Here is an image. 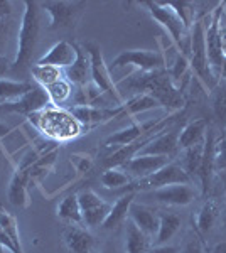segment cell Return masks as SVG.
Returning a JSON list of instances; mask_svg holds the SVG:
<instances>
[{
	"mask_svg": "<svg viewBox=\"0 0 226 253\" xmlns=\"http://www.w3.org/2000/svg\"><path fill=\"white\" fill-rule=\"evenodd\" d=\"M27 182H29V177L24 170H17V172L12 175L7 196H9V201L15 208H27L29 206Z\"/></svg>",
	"mask_w": 226,
	"mask_h": 253,
	"instance_id": "cell-27",
	"label": "cell"
},
{
	"mask_svg": "<svg viewBox=\"0 0 226 253\" xmlns=\"http://www.w3.org/2000/svg\"><path fill=\"white\" fill-rule=\"evenodd\" d=\"M3 161V152H2V149H0V162Z\"/></svg>",
	"mask_w": 226,
	"mask_h": 253,
	"instance_id": "cell-52",
	"label": "cell"
},
{
	"mask_svg": "<svg viewBox=\"0 0 226 253\" xmlns=\"http://www.w3.org/2000/svg\"><path fill=\"white\" fill-rule=\"evenodd\" d=\"M3 213V210H2V208H0V214H2Z\"/></svg>",
	"mask_w": 226,
	"mask_h": 253,
	"instance_id": "cell-54",
	"label": "cell"
},
{
	"mask_svg": "<svg viewBox=\"0 0 226 253\" xmlns=\"http://www.w3.org/2000/svg\"><path fill=\"white\" fill-rule=\"evenodd\" d=\"M34 86L32 81H17V80H0V103H10L22 98Z\"/></svg>",
	"mask_w": 226,
	"mask_h": 253,
	"instance_id": "cell-29",
	"label": "cell"
},
{
	"mask_svg": "<svg viewBox=\"0 0 226 253\" xmlns=\"http://www.w3.org/2000/svg\"><path fill=\"white\" fill-rule=\"evenodd\" d=\"M159 107L160 105L155 98H152L150 95H145V93H138V95H134L130 100H127L125 103L122 105V115H137V113L149 112V110H154Z\"/></svg>",
	"mask_w": 226,
	"mask_h": 253,
	"instance_id": "cell-31",
	"label": "cell"
},
{
	"mask_svg": "<svg viewBox=\"0 0 226 253\" xmlns=\"http://www.w3.org/2000/svg\"><path fill=\"white\" fill-rule=\"evenodd\" d=\"M9 31H10V24L7 20H0V51L5 46L7 38H9Z\"/></svg>",
	"mask_w": 226,
	"mask_h": 253,
	"instance_id": "cell-41",
	"label": "cell"
},
{
	"mask_svg": "<svg viewBox=\"0 0 226 253\" xmlns=\"http://www.w3.org/2000/svg\"><path fill=\"white\" fill-rule=\"evenodd\" d=\"M134 199H135V193L122 194L120 198L117 199V203L112 206V210H110V213L106 216L105 223L101 224V228H103V230H115V228L120 226L123 221H127V219H129L130 206L134 205Z\"/></svg>",
	"mask_w": 226,
	"mask_h": 253,
	"instance_id": "cell-25",
	"label": "cell"
},
{
	"mask_svg": "<svg viewBox=\"0 0 226 253\" xmlns=\"http://www.w3.org/2000/svg\"><path fill=\"white\" fill-rule=\"evenodd\" d=\"M5 113H22V115H32V113L43 112L47 108V105H51L49 95L46 88L39 86L38 83H34V86L29 93H26L22 98L10 103H2Z\"/></svg>",
	"mask_w": 226,
	"mask_h": 253,
	"instance_id": "cell-12",
	"label": "cell"
},
{
	"mask_svg": "<svg viewBox=\"0 0 226 253\" xmlns=\"http://www.w3.org/2000/svg\"><path fill=\"white\" fill-rule=\"evenodd\" d=\"M213 253H226V242H221L215 245V248H213Z\"/></svg>",
	"mask_w": 226,
	"mask_h": 253,
	"instance_id": "cell-46",
	"label": "cell"
},
{
	"mask_svg": "<svg viewBox=\"0 0 226 253\" xmlns=\"http://www.w3.org/2000/svg\"><path fill=\"white\" fill-rule=\"evenodd\" d=\"M76 58L75 46L68 41H59L52 46L43 58L38 59L36 64L41 66H54L57 69H66L68 66H71L73 61Z\"/></svg>",
	"mask_w": 226,
	"mask_h": 253,
	"instance_id": "cell-18",
	"label": "cell"
},
{
	"mask_svg": "<svg viewBox=\"0 0 226 253\" xmlns=\"http://www.w3.org/2000/svg\"><path fill=\"white\" fill-rule=\"evenodd\" d=\"M216 86V93L213 96V113L218 125L226 128V81L220 80Z\"/></svg>",
	"mask_w": 226,
	"mask_h": 253,
	"instance_id": "cell-33",
	"label": "cell"
},
{
	"mask_svg": "<svg viewBox=\"0 0 226 253\" xmlns=\"http://www.w3.org/2000/svg\"><path fill=\"white\" fill-rule=\"evenodd\" d=\"M47 95H49V100H51V105H63L64 101H68L69 98L73 95V84L69 83L66 78H61L57 80L56 83L49 84L46 88Z\"/></svg>",
	"mask_w": 226,
	"mask_h": 253,
	"instance_id": "cell-34",
	"label": "cell"
},
{
	"mask_svg": "<svg viewBox=\"0 0 226 253\" xmlns=\"http://www.w3.org/2000/svg\"><path fill=\"white\" fill-rule=\"evenodd\" d=\"M81 208V218L83 224L88 228H100L105 223L106 216H108L112 205L106 203L103 198H100L94 191L85 189L78 194Z\"/></svg>",
	"mask_w": 226,
	"mask_h": 253,
	"instance_id": "cell-11",
	"label": "cell"
},
{
	"mask_svg": "<svg viewBox=\"0 0 226 253\" xmlns=\"http://www.w3.org/2000/svg\"><path fill=\"white\" fill-rule=\"evenodd\" d=\"M9 132H10V126H7L5 124H2V122H0V138H3Z\"/></svg>",
	"mask_w": 226,
	"mask_h": 253,
	"instance_id": "cell-47",
	"label": "cell"
},
{
	"mask_svg": "<svg viewBox=\"0 0 226 253\" xmlns=\"http://www.w3.org/2000/svg\"><path fill=\"white\" fill-rule=\"evenodd\" d=\"M172 9L176 10V14L179 15L181 20L184 22V26L187 29H191L192 24H194V14H196V3L192 2H167Z\"/></svg>",
	"mask_w": 226,
	"mask_h": 253,
	"instance_id": "cell-37",
	"label": "cell"
},
{
	"mask_svg": "<svg viewBox=\"0 0 226 253\" xmlns=\"http://www.w3.org/2000/svg\"><path fill=\"white\" fill-rule=\"evenodd\" d=\"M73 46H75L76 58L71 66L64 69V78L71 84L83 88L91 80V63H90V56L83 46H78V44H73Z\"/></svg>",
	"mask_w": 226,
	"mask_h": 253,
	"instance_id": "cell-15",
	"label": "cell"
},
{
	"mask_svg": "<svg viewBox=\"0 0 226 253\" xmlns=\"http://www.w3.org/2000/svg\"><path fill=\"white\" fill-rule=\"evenodd\" d=\"M191 46H189V66L203 81L204 86L213 89L218 84V80L211 73L206 54V17L194 20L189 32Z\"/></svg>",
	"mask_w": 226,
	"mask_h": 253,
	"instance_id": "cell-3",
	"label": "cell"
},
{
	"mask_svg": "<svg viewBox=\"0 0 226 253\" xmlns=\"http://www.w3.org/2000/svg\"><path fill=\"white\" fill-rule=\"evenodd\" d=\"M41 20H39V3L27 0L24 2V15L20 20V29L17 38V52L12 61V69H24L29 66L34 56L36 46L39 41Z\"/></svg>",
	"mask_w": 226,
	"mask_h": 253,
	"instance_id": "cell-2",
	"label": "cell"
},
{
	"mask_svg": "<svg viewBox=\"0 0 226 253\" xmlns=\"http://www.w3.org/2000/svg\"><path fill=\"white\" fill-rule=\"evenodd\" d=\"M152 198L167 206H187L196 199V191L191 184H172L152 191Z\"/></svg>",
	"mask_w": 226,
	"mask_h": 253,
	"instance_id": "cell-14",
	"label": "cell"
},
{
	"mask_svg": "<svg viewBox=\"0 0 226 253\" xmlns=\"http://www.w3.org/2000/svg\"><path fill=\"white\" fill-rule=\"evenodd\" d=\"M152 248L150 236L145 235L132 219L125 224V253H149Z\"/></svg>",
	"mask_w": 226,
	"mask_h": 253,
	"instance_id": "cell-24",
	"label": "cell"
},
{
	"mask_svg": "<svg viewBox=\"0 0 226 253\" xmlns=\"http://www.w3.org/2000/svg\"><path fill=\"white\" fill-rule=\"evenodd\" d=\"M220 26H221V27H226V10H223V7H221V15H220Z\"/></svg>",
	"mask_w": 226,
	"mask_h": 253,
	"instance_id": "cell-48",
	"label": "cell"
},
{
	"mask_svg": "<svg viewBox=\"0 0 226 253\" xmlns=\"http://www.w3.org/2000/svg\"><path fill=\"white\" fill-rule=\"evenodd\" d=\"M0 245H2V247L5 248V250L9 252V253H24V250H19L17 245L12 242V240L9 238V236H7V233L2 230V228H0Z\"/></svg>",
	"mask_w": 226,
	"mask_h": 253,
	"instance_id": "cell-39",
	"label": "cell"
},
{
	"mask_svg": "<svg viewBox=\"0 0 226 253\" xmlns=\"http://www.w3.org/2000/svg\"><path fill=\"white\" fill-rule=\"evenodd\" d=\"M220 15H221V3L216 7L211 17L206 19V54L208 63L211 68V73L215 78L220 81L221 71L226 63L223 56V49H221V39H220Z\"/></svg>",
	"mask_w": 226,
	"mask_h": 253,
	"instance_id": "cell-10",
	"label": "cell"
},
{
	"mask_svg": "<svg viewBox=\"0 0 226 253\" xmlns=\"http://www.w3.org/2000/svg\"><path fill=\"white\" fill-rule=\"evenodd\" d=\"M134 66L140 73H152L164 69L166 59L159 51H150V49H127L122 51L117 58L113 59L112 69Z\"/></svg>",
	"mask_w": 226,
	"mask_h": 253,
	"instance_id": "cell-8",
	"label": "cell"
},
{
	"mask_svg": "<svg viewBox=\"0 0 226 253\" xmlns=\"http://www.w3.org/2000/svg\"><path fill=\"white\" fill-rule=\"evenodd\" d=\"M181 216L176 213H159V230L155 235V245H167L181 230Z\"/></svg>",
	"mask_w": 226,
	"mask_h": 253,
	"instance_id": "cell-28",
	"label": "cell"
},
{
	"mask_svg": "<svg viewBox=\"0 0 226 253\" xmlns=\"http://www.w3.org/2000/svg\"><path fill=\"white\" fill-rule=\"evenodd\" d=\"M178 138L179 133L176 130H164L162 133L155 135L152 140L147 144L138 154L142 156H162V157H169L176 150L179 149L178 145Z\"/></svg>",
	"mask_w": 226,
	"mask_h": 253,
	"instance_id": "cell-19",
	"label": "cell"
},
{
	"mask_svg": "<svg viewBox=\"0 0 226 253\" xmlns=\"http://www.w3.org/2000/svg\"><path fill=\"white\" fill-rule=\"evenodd\" d=\"M179 253H203V247H201V240L192 238L186 247L182 248Z\"/></svg>",
	"mask_w": 226,
	"mask_h": 253,
	"instance_id": "cell-40",
	"label": "cell"
},
{
	"mask_svg": "<svg viewBox=\"0 0 226 253\" xmlns=\"http://www.w3.org/2000/svg\"><path fill=\"white\" fill-rule=\"evenodd\" d=\"M203 149H204V142L186 149V159H184L182 169L186 170L191 179H194V175H198V172H199L201 159H203Z\"/></svg>",
	"mask_w": 226,
	"mask_h": 253,
	"instance_id": "cell-36",
	"label": "cell"
},
{
	"mask_svg": "<svg viewBox=\"0 0 226 253\" xmlns=\"http://www.w3.org/2000/svg\"><path fill=\"white\" fill-rule=\"evenodd\" d=\"M63 240L71 253H91L94 247L93 235L85 228H80L78 224H69L64 228Z\"/></svg>",
	"mask_w": 226,
	"mask_h": 253,
	"instance_id": "cell-21",
	"label": "cell"
},
{
	"mask_svg": "<svg viewBox=\"0 0 226 253\" xmlns=\"http://www.w3.org/2000/svg\"><path fill=\"white\" fill-rule=\"evenodd\" d=\"M101 253H110V252H101Z\"/></svg>",
	"mask_w": 226,
	"mask_h": 253,
	"instance_id": "cell-55",
	"label": "cell"
},
{
	"mask_svg": "<svg viewBox=\"0 0 226 253\" xmlns=\"http://www.w3.org/2000/svg\"><path fill=\"white\" fill-rule=\"evenodd\" d=\"M57 218L63 219L69 224H80L83 223V218H81V208H80V199H78V194H69L61 201V205L57 206L56 210Z\"/></svg>",
	"mask_w": 226,
	"mask_h": 253,
	"instance_id": "cell-30",
	"label": "cell"
},
{
	"mask_svg": "<svg viewBox=\"0 0 226 253\" xmlns=\"http://www.w3.org/2000/svg\"><path fill=\"white\" fill-rule=\"evenodd\" d=\"M0 113H5V110H3V105L0 103Z\"/></svg>",
	"mask_w": 226,
	"mask_h": 253,
	"instance_id": "cell-51",
	"label": "cell"
},
{
	"mask_svg": "<svg viewBox=\"0 0 226 253\" xmlns=\"http://www.w3.org/2000/svg\"><path fill=\"white\" fill-rule=\"evenodd\" d=\"M220 216H221V210L216 199H206L204 205L201 206L198 216H196V231H198L201 238L215 228Z\"/></svg>",
	"mask_w": 226,
	"mask_h": 253,
	"instance_id": "cell-26",
	"label": "cell"
},
{
	"mask_svg": "<svg viewBox=\"0 0 226 253\" xmlns=\"http://www.w3.org/2000/svg\"><path fill=\"white\" fill-rule=\"evenodd\" d=\"M166 164H169V157L142 156V154H137V156L132 157L129 162H125V164L122 166V170H125L130 177L138 181V179H145L154 172H157V170L162 169Z\"/></svg>",
	"mask_w": 226,
	"mask_h": 253,
	"instance_id": "cell-13",
	"label": "cell"
},
{
	"mask_svg": "<svg viewBox=\"0 0 226 253\" xmlns=\"http://www.w3.org/2000/svg\"><path fill=\"white\" fill-rule=\"evenodd\" d=\"M143 5L149 9V14L154 17V20H157L160 26L169 32L171 39L174 41L181 54H184L189 59V46H191L189 29L184 26L176 10L167 2H143Z\"/></svg>",
	"mask_w": 226,
	"mask_h": 253,
	"instance_id": "cell-4",
	"label": "cell"
},
{
	"mask_svg": "<svg viewBox=\"0 0 226 253\" xmlns=\"http://www.w3.org/2000/svg\"><path fill=\"white\" fill-rule=\"evenodd\" d=\"M220 39H221V49H223V56L226 59V27L220 26Z\"/></svg>",
	"mask_w": 226,
	"mask_h": 253,
	"instance_id": "cell-45",
	"label": "cell"
},
{
	"mask_svg": "<svg viewBox=\"0 0 226 253\" xmlns=\"http://www.w3.org/2000/svg\"><path fill=\"white\" fill-rule=\"evenodd\" d=\"M123 86L130 89V91H134L135 95H138V93L150 95L167 112L179 110L184 105V96L181 93V88L172 83L169 73L164 71V69L152 71V73L138 71V75H134L127 80L118 81L117 88H123Z\"/></svg>",
	"mask_w": 226,
	"mask_h": 253,
	"instance_id": "cell-1",
	"label": "cell"
},
{
	"mask_svg": "<svg viewBox=\"0 0 226 253\" xmlns=\"http://www.w3.org/2000/svg\"><path fill=\"white\" fill-rule=\"evenodd\" d=\"M129 219H132L135 226H138L145 235L152 236L157 235L159 230V211L152 210V208L145 205H138L134 201L129 211Z\"/></svg>",
	"mask_w": 226,
	"mask_h": 253,
	"instance_id": "cell-20",
	"label": "cell"
},
{
	"mask_svg": "<svg viewBox=\"0 0 226 253\" xmlns=\"http://www.w3.org/2000/svg\"><path fill=\"white\" fill-rule=\"evenodd\" d=\"M172 184H192V179L189 177L186 170L182 169L181 164L176 162H169L159 169L157 172L145 179H138V181H132L127 186V193H137V191H155L160 187L172 186Z\"/></svg>",
	"mask_w": 226,
	"mask_h": 253,
	"instance_id": "cell-6",
	"label": "cell"
},
{
	"mask_svg": "<svg viewBox=\"0 0 226 253\" xmlns=\"http://www.w3.org/2000/svg\"><path fill=\"white\" fill-rule=\"evenodd\" d=\"M100 181L106 189H118V187L129 186L132 182V177L125 170H122L120 167H112V169H105Z\"/></svg>",
	"mask_w": 226,
	"mask_h": 253,
	"instance_id": "cell-35",
	"label": "cell"
},
{
	"mask_svg": "<svg viewBox=\"0 0 226 253\" xmlns=\"http://www.w3.org/2000/svg\"><path fill=\"white\" fill-rule=\"evenodd\" d=\"M39 120L29 115V120L34 122V125L39 130L51 137H57L61 140H68L71 137H76L81 132V125L73 118L71 113H64L61 110H43L36 113Z\"/></svg>",
	"mask_w": 226,
	"mask_h": 253,
	"instance_id": "cell-5",
	"label": "cell"
},
{
	"mask_svg": "<svg viewBox=\"0 0 226 253\" xmlns=\"http://www.w3.org/2000/svg\"><path fill=\"white\" fill-rule=\"evenodd\" d=\"M221 7H223V10H226V2H225V3H221Z\"/></svg>",
	"mask_w": 226,
	"mask_h": 253,
	"instance_id": "cell-53",
	"label": "cell"
},
{
	"mask_svg": "<svg viewBox=\"0 0 226 253\" xmlns=\"http://www.w3.org/2000/svg\"><path fill=\"white\" fill-rule=\"evenodd\" d=\"M160 120H152L147 124H134L123 130H118L113 135H110L105 140V147H127L132 145L135 142H138L140 138H143L147 133H150V130L159 124Z\"/></svg>",
	"mask_w": 226,
	"mask_h": 253,
	"instance_id": "cell-17",
	"label": "cell"
},
{
	"mask_svg": "<svg viewBox=\"0 0 226 253\" xmlns=\"http://www.w3.org/2000/svg\"><path fill=\"white\" fill-rule=\"evenodd\" d=\"M83 47L88 52L90 63H91V83L98 89H101L105 95H108L120 107V105H123L122 95L117 88V83H115L112 75H110V68L106 66L103 54H101V49L94 42H86L83 44Z\"/></svg>",
	"mask_w": 226,
	"mask_h": 253,
	"instance_id": "cell-7",
	"label": "cell"
},
{
	"mask_svg": "<svg viewBox=\"0 0 226 253\" xmlns=\"http://www.w3.org/2000/svg\"><path fill=\"white\" fill-rule=\"evenodd\" d=\"M31 75L36 83L43 88H47L49 84L56 83L57 80L64 78L63 69H57L54 66H41V64H34L31 68Z\"/></svg>",
	"mask_w": 226,
	"mask_h": 253,
	"instance_id": "cell-32",
	"label": "cell"
},
{
	"mask_svg": "<svg viewBox=\"0 0 226 253\" xmlns=\"http://www.w3.org/2000/svg\"><path fill=\"white\" fill-rule=\"evenodd\" d=\"M215 137H213V132L208 128L206 138H204V149H203V159H201V167L198 177L201 181V187H203V193H206L209 182H211V175L213 170H215Z\"/></svg>",
	"mask_w": 226,
	"mask_h": 253,
	"instance_id": "cell-22",
	"label": "cell"
},
{
	"mask_svg": "<svg viewBox=\"0 0 226 253\" xmlns=\"http://www.w3.org/2000/svg\"><path fill=\"white\" fill-rule=\"evenodd\" d=\"M73 118L80 124L81 126H91L96 124H103V122L112 120L115 117H122V105L117 108H105V107H75L71 110Z\"/></svg>",
	"mask_w": 226,
	"mask_h": 253,
	"instance_id": "cell-16",
	"label": "cell"
},
{
	"mask_svg": "<svg viewBox=\"0 0 226 253\" xmlns=\"http://www.w3.org/2000/svg\"><path fill=\"white\" fill-rule=\"evenodd\" d=\"M10 64H12V63H10L9 59L3 58V56H0V80H2V76L5 75V73L12 68Z\"/></svg>",
	"mask_w": 226,
	"mask_h": 253,
	"instance_id": "cell-44",
	"label": "cell"
},
{
	"mask_svg": "<svg viewBox=\"0 0 226 253\" xmlns=\"http://www.w3.org/2000/svg\"><path fill=\"white\" fill-rule=\"evenodd\" d=\"M51 17L49 29H73L76 20L80 19L81 12L85 9L83 2H66V0H54V2H43L39 3Z\"/></svg>",
	"mask_w": 226,
	"mask_h": 253,
	"instance_id": "cell-9",
	"label": "cell"
},
{
	"mask_svg": "<svg viewBox=\"0 0 226 253\" xmlns=\"http://www.w3.org/2000/svg\"><path fill=\"white\" fill-rule=\"evenodd\" d=\"M149 253H179V248L172 245H152Z\"/></svg>",
	"mask_w": 226,
	"mask_h": 253,
	"instance_id": "cell-42",
	"label": "cell"
},
{
	"mask_svg": "<svg viewBox=\"0 0 226 253\" xmlns=\"http://www.w3.org/2000/svg\"><path fill=\"white\" fill-rule=\"evenodd\" d=\"M221 181H223V189H225V208H226V172H221Z\"/></svg>",
	"mask_w": 226,
	"mask_h": 253,
	"instance_id": "cell-49",
	"label": "cell"
},
{
	"mask_svg": "<svg viewBox=\"0 0 226 253\" xmlns=\"http://www.w3.org/2000/svg\"><path fill=\"white\" fill-rule=\"evenodd\" d=\"M208 133V120L199 118V120H192L187 125H184V128L179 132L178 145L179 149H189L192 145H198L201 142H204Z\"/></svg>",
	"mask_w": 226,
	"mask_h": 253,
	"instance_id": "cell-23",
	"label": "cell"
},
{
	"mask_svg": "<svg viewBox=\"0 0 226 253\" xmlns=\"http://www.w3.org/2000/svg\"><path fill=\"white\" fill-rule=\"evenodd\" d=\"M0 253H9V252H7V250H5V248H3V247H2V245H0Z\"/></svg>",
	"mask_w": 226,
	"mask_h": 253,
	"instance_id": "cell-50",
	"label": "cell"
},
{
	"mask_svg": "<svg viewBox=\"0 0 226 253\" xmlns=\"http://www.w3.org/2000/svg\"><path fill=\"white\" fill-rule=\"evenodd\" d=\"M215 170L226 172V137L218 140L215 145Z\"/></svg>",
	"mask_w": 226,
	"mask_h": 253,
	"instance_id": "cell-38",
	"label": "cell"
},
{
	"mask_svg": "<svg viewBox=\"0 0 226 253\" xmlns=\"http://www.w3.org/2000/svg\"><path fill=\"white\" fill-rule=\"evenodd\" d=\"M12 14V2L9 0H0V20H7Z\"/></svg>",
	"mask_w": 226,
	"mask_h": 253,
	"instance_id": "cell-43",
	"label": "cell"
}]
</instances>
